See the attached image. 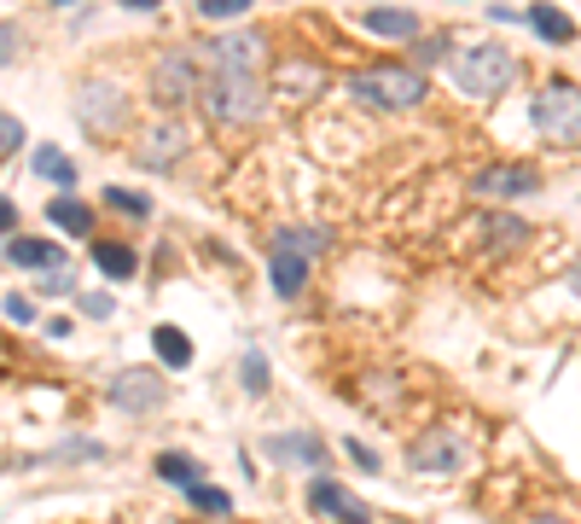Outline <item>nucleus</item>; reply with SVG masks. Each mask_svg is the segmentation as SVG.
Returning a JSON list of instances; mask_svg holds the SVG:
<instances>
[{
  "label": "nucleus",
  "instance_id": "obj_29",
  "mask_svg": "<svg viewBox=\"0 0 581 524\" xmlns=\"http://www.w3.org/2000/svg\"><path fill=\"white\" fill-rule=\"evenodd\" d=\"M343 449H349V460H355L361 472H379V467H384V460H379V449H366V443H355V437H349Z\"/></svg>",
  "mask_w": 581,
  "mask_h": 524
},
{
  "label": "nucleus",
  "instance_id": "obj_6",
  "mask_svg": "<svg viewBox=\"0 0 581 524\" xmlns=\"http://www.w3.org/2000/svg\"><path fill=\"white\" fill-rule=\"evenodd\" d=\"M198 53H186V47H169L152 65V99L157 106H186V99H198Z\"/></svg>",
  "mask_w": 581,
  "mask_h": 524
},
{
  "label": "nucleus",
  "instance_id": "obj_31",
  "mask_svg": "<svg viewBox=\"0 0 581 524\" xmlns=\"http://www.w3.org/2000/svg\"><path fill=\"white\" fill-rule=\"evenodd\" d=\"M35 280H41V292H70V269H65V262H58V269H41Z\"/></svg>",
  "mask_w": 581,
  "mask_h": 524
},
{
  "label": "nucleus",
  "instance_id": "obj_24",
  "mask_svg": "<svg viewBox=\"0 0 581 524\" xmlns=\"http://www.w3.org/2000/svg\"><path fill=\"white\" fill-rule=\"evenodd\" d=\"M157 472L169 478V483H198V460H193V455H163Z\"/></svg>",
  "mask_w": 581,
  "mask_h": 524
},
{
  "label": "nucleus",
  "instance_id": "obj_22",
  "mask_svg": "<svg viewBox=\"0 0 581 524\" xmlns=\"http://www.w3.org/2000/svg\"><path fill=\"white\" fill-rule=\"evenodd\" d=\"M186 501H193V507L198 513H210V518H221V513H233V495H227V490H216V483H186Z\"/></svg>",
  "mask_w": 581,
  "mask_h": 524
},
{
  "label": "nucleus",
  "instance_id": "obj_18",
  "mask_svg": "<svg viewBox=\"0 0 581 524\" xmlns=\"http://www.w3.org/2000/svg\"><path fill=\"white\" fill-rule=\"evenodd\" d=\"M152 350L163 356V368H193V338L180 327H157L152 332Z\"/></svg>",
  "mask_w": 581,
  "mask_h": 524
},
{
  "label": "nucleus",
  "instance_id": "obj_38",
  "mask_svg": "<svg viewBox=\"0 0 581 524\" xmlns=\"http://www.w3.org/2000/svg\"><path fill=\"white\" fill-rule=\"evenodd\" d=\"M535 524H564V518H552V513H541V518H535Z\"/></svg>",
  "mask_w": 581,
  "mask_h": 524
},
{
  "label": "nucleus",
  "instance_id": "obj_36",
  "mask_svg": "<svg viewBox=\"0 0 581 524\" xmlns=\"http://www.w3.org/2000/svg\"><path fill=\"white\" fill-rule=\"evenodd\" d=\"M564 280H570V292H575V297H581V256H575V262H570V274H564Z\"/></svg>",
  "mask_w": 581,
  "mask_h": 524
},
{
  "label": "nucleus",
  "instance_id": "obj_14",
  "mask_svg": "<svg viewBox=\"0 0 581 524\" xmlns=\"http://www.w3.org/2000/svg\"><path fill=\"white\" fill-rule=\"evenodd\" d=\"M267 455L285 460V467H320V460H326V443L308 437V432H279V437H267Z\"/></svg>",
  "mask_w": 581,
  "mask_h": 524
},
{
  "label": "nucleus",
  "instance_id": "obj_23",
  "mask_svg": "<svg viewBox=\"0 0 581 524\" xmlns=\"http://www.w3.org/2000/svg\"><path fill=\"white\" fill-rule=\"evenodd\" d=\"M489 228H494V233H489V245H494V251H506V245H524V233H529L517 216H489Z\"/></svg>",
  "mask_w": 581,
  "mask_h": 524
},
{
  "label": "nucleus",
  "instance_id": "obj_27",
  "mask_svg": "<svg viewBox=\"0 0 581 524\" xmlns=\"http://www.w3.org/2000/svg\"><path fill=\"white\" fill-rule=\"evenodd\" d=\"M81 315L111 320V315H117V297H111V292H88V297H81Z\"/></svg>",
  "mask_w": 581,
  "mask_h": 524
},
{
  "label": "nucleus",
  "instance_id": "obj_28",
  "mask_svg": "<svg viewBox=\"0 0 581 524\" xmlns=\"http://www.w3.org/2000/svg\"><path fill=\"white\" fill-rule=\"evenodd\" d=\"M198 12L204 18H244V12H251V0H204Z\"/></svg>",
  "mask_w": 581,
  "mask_h": 524
},
{
  "label": "nucleus",
  "instance_id": "obj_5",
  "mask_svg": "<svg viewBox=\"0 0 581 524\" xmlns=\"http://www.w3.org/2000/svg\"><path fill=\"white\" fill-rule=\"evenodd\" d=\"M529 123L547 140H581V88L575 83H547L529 99Z\"/></svg>",
  "mask_w": 581,
  "mask_h": 524
},
{
  "label": "nucleus",
  "instance_id": "obj_20",
  "mask_svg": "<svg viewBox=\"0 0 581 524\" xmlns=\"http://www.w3.org/2000/svg\"><path fill=\"white\" fill-rule=\"evenodd\" d=\"M47 221L58 233H94V210L76 205V198H58V205H47Z\"/></svg>",
  "mask_w": 581,
  "mask_h": 524
},
{
  "label": "nucleus",
  "instance_id": "obj_25",
  "mask_svg": "<svg viewBox=\"0 0 581 524\" xmlns=\"http://www.w3.org/2000/svg\"><path fill=\"white\" fill-rule=\"evenodd\" d=\"M106 205H111V210H129V216H152V198L129 193V187H106Z\"/></svg>",
  "mask_w": 581,
  "mask_h": 524
},
{
  "label": "nucleus",
  "instance_id": "obj_1",
  "mask_svg": "<svg viewBox=\"0 0 581 524\" xmlns=\"http://www.w3.org/2000/svg\"><path fill=\"white\" fill-rule=\"evenodd\" d=\"M204 99V111H210V123L221 129H244V123H256L262 106H267V94L256 83V70H216L210 83L198 88Z\"/></svg>",
  "mask_w": 581,
  "mask_h": 524
},
{
  "label": "nucleus",
  "instance_id": "obj_4",
  "mask_svg": "<svg viewBox=\"0 0 581 524\" xmlns=\"http://www.w3.org/2000/svg\"><path fill=\"white\" fill-rule=\"evenodd\" d=\"M326 251V233H308V228H279L274 233V269H267V280H274L279 297H297L303 280H308V262H315Z\"/></svg>",
  "mask_w": 581,
  "mask_h": 524
},
{
  "label": "nucleus",
  "instance_id": "obj_26",
  "mask_svg": "<svg viewBox=\"0 0 581 524\" xmlns=\"http://www.w3.org/2000/svg\"><path fill=\"white\" fill-rule=\"evenodd\" d=\"M18 146H24V123H18L12 111H0V157L18 152Z\"/></svg>",
  "mask_w": 581,
  "mask_h": 524
},
{
  "label": "nucleus",
  "instance_id": "obj_16",
  "mask_svg": "<svg viewBox=\"0 0 581 524\" xmlns=\"http://www.w3.org/2000/svg\"><path fill=\"white\" fill-rule=\"evenodd\" d=\"M524 18L535 24V35H547V42H558V47H570L575 35H581V30H575V18H570L564 7H552V0H535Z\"/></svg>",
  "mask_w": 581,
  "mask_h": 524
},
{
  "label": "nucleus",
  "instance_id": "obj_13",
  "mask_svg": "<svg viewBox=\"0 0 581 524\" xmlns=\"http://www.w3.org/2000/svg\"><path fill=\"white\" fill-rule=\"evenodd\" d=\"M308 507H315L320 518H331V524H372V513L343 490V483H331V478H315V483H308Z\"/></svg>",
  "mask_w": 581,
  "mask_h": 524
},
{
  "label": "nucleus",
  "instance_id": "obj_30",
  "mask_svg": "<svg viewBox=\"0 0 581 524\" xmlns=\"http://www.w3.org/2000/svg\"><path fill=\"white\" fill-rule=\"evenodd\" d=\"M0 309H7V320H12V327H30V320H35V304H30V297H7Z\"/></svg>",
  "mask_w": 581,
  "mask_h": 524
},
{
  "label": "nucleus",
  "instance_id": "obj_35",
  "mask_svg": "<svg viewBox=\"0 0 581 524\" xmlns=\"http://www.w3.org/2000/svg\"><path fill=\"white\" fill-rule=\"evenodd\" d=\"M12 228H18V210H12V198L0 193V233H12Z\"/></svg>",
  "mask_w": 581,
  "mask_h": 524
},
{
  "label": "nucleus",
  "instance_id": "obj_32",
  "mask_svg": "<svg viewBox=\"0 0 581 524\" xmlns=\"http://www.w3.org/2000/svg\"><path fill=\"white\" fill-rule=\"evenodd\" d=\"M244 385L267 391V361H262V356H244Z\"/></svg>",
  "mask_w": 581,
  "mask_h": 524
},
{
  "label": "nucleus",
  "instance_id": "obj_11",
  "mask_svg": "<svg viewBox=\"0 0 581 524\" xmlns=\"http://www.w3.org/2000/svg\"><path fill=\"white\" fill-rule=\"evenodd\" d=\"M476 198H535L541 193V175H535L529 164H494L471 181Z\"/></svg>",
  "mask_w": 581,
  "mask_h": 524
},
{
  "label": "nucleus",
  "instance_id": "obj_33",
  "mask_svg": "<svg viewBox=\"0 0 581 524\" xmlns=\"http://www.w3.org/2000/svg\"><path fill=\"white\" fill-rule=\"evenodd\" d=\"M285 76H290V94H308V88H315V70H308V65H290Z\"/></svg>",
  "mask_w": 581,
  "mask_h": 524
},
{
  "label": "nucleus",
  "instance_id": "obj_21",
  "mask_svg": "<svg viewBox=\"0 0 581 524\" xmlns=\"http://www.w3.org/2000/svg\"><path fill=\"white\" fill-rule=\"evenodd\" d=\"M94 262H99V274H106V280H134V251H129V245H111V239H99V245H94Z\"/></svg>",
  "mask_w": 581,
  "mask_h": 524
},
{
  "label": "nucleus",
  "instance_id": "obj_2",
  "mask_svg": "<svg viewBox=\"0 0 581 524\" xmlns=\"http://www.w3.org/2000/svg\"><path fill=\"white\" fill-rule=\"evenodd\" d=\"M349 94L372 111H413L425 99V70L413 65H372L349 76Z\"/></svg>",
  "mask_w": 581,
  "mask_h": 524
},
{
  "label": "nucleus",
  "instance_id": "obj_17",
  "mask_svg": "<svg viewBox=\"0 0 581 524\" xmlns=\"http://www.w3.org/2000/svg\"><path fill=\"white\" fill-rule=\"evenodd\" d=\"M366 30L384 35V42H413L425 24H419L413 12H402V7H372V12H366Z\"/></svg>",
  "mask_w": 581,
  "mask_h": 524
},
{
  "label": "nucleus",
  "instance_id": "obj_7",
  "mask_svg": "<svg viewBox=\"0 0 581 524\" xmlns=\"http://www.w3.org/2000/svg\"><path fill=\"white\" fill-rule=\"evenodd\" d=\"M186 152H193V129H186L180 117L145 123V134H140V164H145V170H175Z\"/></svg>",
  "mask_w": 581,
  "mask_h": 524
},
{
  "label": "nucleus",
  "instance_id": "obj_9",
  "mask_svg": "<svg viewBox=\"0 0 581 524\" xmlns=\"http://www.w3.org/2000/svg\"><path fill=\"white\" fill-rule=\"evenodd\" d=\"M407 467L413 472H460L465 467V437L460 432H425L407 449Z\"/></svg>",
  "mask_w": 581,
  "mask_h": 524
},
{
  "label": "nucleus",
  "instance_id": "obj_8",
  "mask_svg": "<svg viewBox=\"0 0 581 524\" xmlns=\"http://www.w3.org/2000/svg\"><path fill=\"white\" fill-rule=\"evenodd\" d=\"M111 402H117V408H129V414H157L163 402H169V391H163V379L152 368H122L111 379Z\"/></svg>",
  "mask_w": 581,
  "mask_h": 524
},
{
  "label": "nucleus",
  "instance_id": "obj_12",
  "mask_svg": "<svg viewBox=\"0 0 581 524\" xmlns=\"http://www.w3.org/2000/svg\"><path fill=\"white\" fill-rule=\"evenodd\" d=\"M210 58H216V70H256L267 65V42L256 30H233V35H216L210 42Z\"/></svg>",
  "mask_w": 581,
  "mask_h": 524
},
{
  "label": "nucleus",
  "instance_id": "obj_15",
  "mask_svg": "<svg viewBox=\"0 0 581 524\" xmlns=\"http://www.w3.org/2000/svg\"><path fill=\"white\" fill-rule=\"evenodd\" d=\"M7 262H12V269L41 274V269H58V262H65V251H58L53 239H30V233H18L12 245H7Z\"/></svg>",
  "mask_w": 581,
  "mask_h": 524
},
{
  "label": "nucleus",
  "instance_id": "obj_3",
  "mask_svg": "<svg viewBox=\"0 0 581 524\" xmlns=\"http://www.w3.org/2000/svg\"><path fill=\"white\" fill-rule=\"evenodd\" d=\"M512 76H517V58L494 42L453 53V88L471 94V99H494L501 88H512Z\"/></svg>",
  "mask_w": 581,
  "mask_h": 524
},
{
  "label": "nucleus",
  "instance_id": "obj_19",
  "mask_svg": "<svg viewBox=\"0 0 581 524\" xmlns=\"http://www.w3.org/2000/svg\"><path fill=\"white\" fill-rule=\"evenodd\" d=\"M35 175L53 181V187H76V164L58 146H35Z\"/></svg>",
  "mask_w": 581,
  "mask_h": 524
},
{
  "label": "nucleus",
  "instance_id": "obj_10",
  "mask_svg": "<svg viewBox=\"0 0 581 524\" xmlns=\"http://www.w3.org/2000/svg\"><path fill=\"white\" fill-rule=\"evenodd\" d=\"M76 117H81V129H99V134H111L122 123V94L111 83H81L76 88Z\"/></svg>",
  "mask_w": 581,
  "mask_h": 524
},
{
  "label": "nucleus",
  "instance_id": "obj_37",
  "mask_svg": "<svg viewBox=\"0 0 581 524\" xmlns=\"http://www.w3.org/2000/svg\"><path fill=\"white\" fill-rule=\"evenodd\" d=\"M122 7H157V0H122Z\"/></svg>",
  "mask_w": 581,
  "mask_h": 524
},
{
  "label": "nucleus",
  "instance_id": "obj_34",
  "mask_svg": "<svg viewBox=\"0 0 581 524\" xmlns=\"http://www.w3.org/2000/svg\"><path fill=\"white\" fill-rule=\"evenodd\" d=\"M12 53H18V30H12V24H0V65H7Z\"/></svg>",
  "mask_w": 581,
  "mask_h": 524
}]
</instances>
